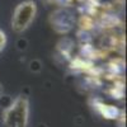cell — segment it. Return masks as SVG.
Segmentation results:
<instances>
[{"mask_svg": "<svg viewBox=\"0 0 127 127\" xmlns=\"http://www.w3.org/2000/svg\"><path fill=\"white\" fill-rule=\"evenodd\" d=\"M37 15V4L33 0H24L19 3L12 15V29L15 33H23L29 28Z\"/></svg>", "mask_w": 127, "mask_h": 127, "instance_id": "obj_2", "label": "cell"}, {"mask_svg": "<svg viewBox=\"0 0 127 127\" xmlns=\"http://www.w3.org/2000/svg\"><path fill=\"white\" fill-rule=\"evenodd\" d=\"M3 123L5 127H28L29 102L19 95L3 111Z\"/></svg>", "mask_w": 127, "mask_h": 127, "instance_id": "obj_1", "label": "cell"}, {"mask_svg": "<svg viewBox=\"0 0 127 127\" xmlns=\"http://www.w3.org/2000/svg\"><path fill=\"white\" fill-rule=\"evenodd\" d=\"M6 43H8V38H6L5 32H4L3 29H0V52L5 48Z\"/></svg>", "mask_w": 127, "mask_h": 127, "instance_id": "obj_3", "label": "cell"}]
</instances>
